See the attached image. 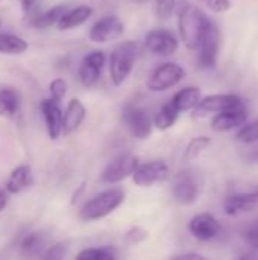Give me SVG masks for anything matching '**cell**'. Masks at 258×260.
<instances>
[{"label":"cell","instance_id":"cell-25","mask_svg":"<svg viewBox=\"0 0 258 260\" xmlns=\"http://www.w3.org/2000/svg\"><path fill=\"white\" fill-rule=\"evenodd\" d=\"M29 49V43L14 34H0V53L3 55H21Z\"/></svg>","mask_w":258,"mask_h":260},{"label":"cell","instance_id":"cell-10","mask_svg":"<svg viewBox=\"0 0 258 260\" xmlns=\"http://www.w3.org/2000/svg\"><path fill=\"white\" fill-rule=\"evenodd\" d=\"M169 178V166L163 160H149L146 163L138 165L135 169L132 180L138 187L148 189L157 183H161Z\"/></svg>","mask_w":258,"mask_h":260},{"label":"cell","instance_id":"cell-27","mask_svg":"<svg viewBox=\"0 0 258 260\" xmlns=\"http://www.w3.org/2000/svg\"><path fill=\"white\" fill-rule=\"evenodd\" d=\"M117 251L114 247L105 245V247H93L85 248L76 254L78 260H114L117 259Z\"/></svg>","mask_w":258,"mask_h":260},{"label":"cell","instance_id":"cell-17","mask_svg":"<svg viewBox=\"0 0 258 260\" xmlns=\"http://www.w3.org/2000/svg\"><path fill=\"white\" fill-rule=\"evenodd\" d=\"M224 212L228 216H236L245 212H251L258 207V192H246V193H233L224 200Z\"/></svg>","mask_w":258,"mask_h":260},{"label":"cell","instance_id":"cell-22","mask_svg":"<svg viewBox=\"0 0 258 260\" xmlns=\"http://www.w3.org/2000/svg\"><path fill=\"white\" fill-rule=\"evenodd\" d=\"M68 9V5H55L52 6L50 9L35 15L32 20H30V26L36 27V29H47L53 24H58V21L61 20V17L67 12Z\"/></svg>","mask_w":258,"mask_h":260},{"label":"cell","instance_id":"cell-23","mask_svg":"<svg viewBox=\"0 0 258 260\" xmlns=\"http://www.w3.org/2000/svg\"><path fill=\"white\" fill-rule=\"evenodd\" d=\"M179 114L181 111L173 105L172 101H169L154 114V126L160 131H167L176 123Z\"/></svg>","mask_w":258,"mask_h":260},{"label":"cell","instance_id":"cell-15","mask_svg":"<svg viewBox=\"0 0 258 260\" xmlns=\"http://www.w3.org/2000/svg\"><path fill=\"white\" fill-rule=\"evenodd\" d=\"M40 108L49 137L52 140L59 139L64 131V113L59 107V102L53 98H46L41 101Z\"/></svg>","mask_w":258,"mask_h":260},{"label":"cell","instance_id":"cell-4","mask_svg":"<svg viewBox=\"0 0 258 260\" xmlns=\"http://www.w3.org/2000/svg\"><path fill=\"white\" fill-rule=\"evenodd\" d=\"M184 76H186V70L182 66L176 62H163L152 70L146 85L149 91L161 93L178 85L184 79Z\"/></svg>","mask_w":258,"mask_h":260},{"label":"cell","instance_id":"cell-40","mask_svg":"<svg viewBox=\"0 0 258 260\" xmlns=\"http://www.w3.org/2000/svg\"><path fill=\"white\" fill-rule=\"evenodd\" d=\"M248 160L252 161V163H258V149L257 151H254V152L248 157Z\"/></svg>","mask_w":258,"mask_h":260},{"label":"cell","instance_id":"cell-9","mask_svg":"<svg viewBox=\"0 0 258 260\" xmlns=\"http://www.w3.org/2000/svg\"><path fill=\"white\" fill-rule=\"evenodd\" d=\"M173 198L181 206H190L193 204L201 193V181L199 177L195 172L184 171L179 175H176L173 181Z\"/></svg>","mask_w":258,"mask_h":260},{"label":"cell","instance_id":"cell-20","mask_svg":"<svg viewBox=\"0 0 258 260\" xmlns=\"http://www.w3.org/2000/svg\"><path fill=\"white\" fill-rule=\"evenodd\" d=\"M91 14H93V8H90L87 5H81V6H76L71 9L68 8L56 26L59 30H70V29L79 27L91 17Z\"/></svg>","mask_w":258,"mask_h":260},{"label":"cell","instance_id":"cell-24","mask_svg":"<svg viewBox=\"0 0 258 260\" xmlns=\"http://www.w3.org/2000/svg\"><path fill=\"white\" fill-rule=\"evenodd\" d=\"M20 110V94L14 88H0V117L12 119Z\"/></svg>","mask_w":258,"mask_h":260},{"label":"cell","instance_id":"cell-1","mask_svg":"<svg viewBox=\"0 0 258 260\" xmlns=\"http://www.w3.org/2000/svg\"><path fill=\"white\" fill-rule=\"evenodd\" d=\"M207 20L208 18L204 14V11L196 5H193L192 2L182 0L178 5L179 37L189 50H198Z\"/></svg>","mask_w":258,"mask_h":260},{"label":"cell","instance_id":"cell-18","mask_svg":"<svg viewBox=\"0 0 258 260\" xmlns=\"http://www.w3.org/2000/svg\"><path fill=\"white\" fill-rule=\"evenodd\" d=\"M33 184V174L29 165H20L14 168L5 183V189L11 195H18Z\"/></svg>","mask_w":258,"mask_h":260},{"label":"cell","instance_id":"cell-30","mask_svg":"<svg viewBox=\"0 0 258 260\" xmlns=\"http://www.w3.org/2000/svg\"><path fill=\"white\" fill-rule=\"evenodd\" d=\"M148 238H149L148 230H144L143 227L134 225L129 230H126V233L123 235V242L128 247H134V245H138V244L144 242Z\"/></svg>","mask_w":258,"mask_h":260},{"label":"cell","instance_id":"cell-28","mask_svg":"<svg viewBox=\"0 0 258 260\" xmlns=\"http://www.w3.org/2000/svg\"><path fill=\"white\" fill-rule=\"evenodd\" d=\"M210 145H211V139L208 136H196V137H193L187 143V146L184 149V160L186 161L196 160L207 148H210Z\"/></svg>","mask_w":258,"mask_h":260},{"label":"cell","instance_id":"cell-39","mask_svg":"<svg viewBox=\"0 0 258 260\" xmlns=\"http://www.w3.org/2000/svg\"><path fill=\"white\" fill-rule=\"evenodd\" d=\"M6 204H8V197L3 190H0V212L6 207Z\"/></svg>","mask_w":258,"mask_h":260},{"label":"cell","instance_id":"cell-37","mask_svg":"<svg viewBox=\"0 0 258 260\" xmlns=\"http://www.w3.org/2000/svg\"><path fill=\"white\" fill-rule=\"evenodd\" d=\"M240 259H251V260H258V248H249L248 253H243L240 256Z\"/></svg>","mask_w":258,"mask_h":260},{"label":"cell","instance_id":"cell-12","mask_svg":"<svg viewBox=\"0 0 258 260\" xmlns=\"http://www.w3.org/2000/svg\"><path fill=\"white\" fill-rule=\"evenodd\" d=\"M144 44L146 49L157 56H170L179 47V41L176 35L167 29L149 30L144 37Z\"/></svg>","mask_w":258,"mask_h":260},{"label":"cell","instance_id":"cell-41","mask_svg":"<svg viewBox=\"0 0 258 260\" xmlns=\"http://www.w3.org/2000/svg\"><path fill=\"white\" fill-rule=\"evenodd\" d=\"M255 190H257V192H258V189H255Z\"/></svg>","mask_w":258,"mask_h":260},{"label":"cell","instance_id":"cell-13","mask_svg":"<svg viewBox=\"0 0 258 260\" xmlns=\"http://www.w3.org/2000/svg\"><path fill=\"white\" fill-rule=\"evenodd\" d=\"M123 32L125 24L117 15H105L91 26L88 37L93 43H108L120 38Z\"/></svg>","mask_w":258,"mask_h":260},{"label":"cell","instance_id":"cell-21","mask_svg":"<svg viewBox=\"0 0 258 260\" xmlns=\"http://www.w3.org/2000/svg\"><path fill=\"white\" fill-rule=\"evenodd\" d=\"M201 99H202V93L198 87H184L170 101L182 113V111L195 110L196 105L201 102Z\"/></svg>","mask_w":258,"mask_h":260},{"label":"cell","instance_id":"cell-11","mask_svg":"<svg viewBox=\"0 0 258 260\" xmlns=\"http://www.w3.org/2000/svg\"><path fill=\"white\" fill-rule=\"evenodd\" d=\"M105 62H106V56L102 50H93L82 58L78 70V76L85 88H91L99 82Z\"/></svg>","mask_w":258,"mask_h":260},{"label":"cell","instance_id":"cell-32","mask_svg":"<svg viewBox=\"0 0 258 260\" xmlns=\"http://www.w3.org/2000/svg\"><path fill=\"white\" fill-rule=\"evenodd\" d=\"M242 238L249 248H258V218L243 230Z\"/></svg>","mask_w":258,"mask_h":260},{"label":"cell","instance_id":"cell-6","mask_svg":"<svg viewBox=\"0 0 258 260\" xmlns=\"http://www.w3.org/2000/svg\"><path fill=\"white\" fill-rule=\"evenodd\" d=\"M140 160L132 154H120L114 157L102 171L100 181L103 184H119L126 178L132 177L138 168Z\"/></svg>","mask_w":258,"mask_h":260},{"label":"cell","instance_id":"cell-34","mask_svg":"<svg viewBox=\"0 0 258 260\" xmlns=\"http://www.w3.org/2000/svg\"><path fill=\"white\" fill-rule=\"evenodd\" d=\"M201 5H204L205 8H208L210 11L216 12V14H224V12H228L233 5L230 0H198Z\"/></svg>","mask_w":258,"mask_h":260},{"label":"cell","instance_id":"cell-3","mask_svg":"<svg viewBox=\"0 0 258 260\" xmlns=\"http://www.w3.org/2000/svg\"><path fill=\"white\" fill-rule=\"evenodd\" d=\"M138 55V44L135 41H122L119 43L109 56V76L111 82L119 87L131 75Z\"/></svg>","mask_w":258,"mask_h":260},{"label":"cell","instance_id":"cell-14","mask_svg":"<svg viewBox=\"0 0 258 260\" xmlns=\"http://www.w3.org/2000/svg\"><path fill=\"white\" fill-rule=\"evenodd\" d=\"M189 232L196 241L210 242L219 236L220 222L211 213H199L189 221Z\"/></svg>","mask_w":258,"mask_h":260},{"label":"cell","instance_id":"cell-29","mask_svg":"<svg viewBox=\"0 0 258 260\" xmlns=\"http://www.w3.org/2000/svg\"><path fill=\"white\" fill-rule=\"evenodd\" d=\"M236 140L243 145H252L258 142V119L249 123H245L236 133Z\"/></svg>","mask_w":258,"mask_h":260},{"label":"cell","instance_id":"cell-33","mask_svg":"<svg viewBox=\"0 0 258 260\" xmlns=\"http://www.w3.org/2000/svg\"><path fill=\"white\" fill-rule=\"evenodd\" d=\"M176 8V0H157L155 14L161 20H167Z\"/></svg>","mask_w":258,"mask_h":260},{"label":"cell","instance_id":"cell-38","mask_svg":"<svg viewBox=\"0 0 258 260\" xmlns=\"http://www.w3.org/2000/svg\"><path fill=\"white\" fill-rule=\"evenodd\" d=\"M175 259H204V256L199 253H182L179 256H175Z\"/></svg>","mask_w":258,"mask_h":260},{"label":"cell","instance_id":"cell-2","mask_svg":"<svg viewBox=\"0 0 258 260\" xmlns=\"http://www.w3.org/2000/svg\"><path fill=\"white\" fill-rule=\"evenodd\" d=\"M125 201V192L120 187H111L103 190L102 193L93 197L87 201L81 210L79 218L84 222H93L109 216L114 210H117Z\"/></svg>","mask_w":258,"mask_h":260},{"label":"cell","instance_id":"cell-31","mask_svg":"<svg viewBox=\"0 0 258 260\" xmlns=\"http://www.w3.org/2000/svg\"><path fill=\"white\" fill-rule=\"evenodd\" d=\"M67 90H68V85L67 82L62 79V78H55L50 85H49V91H50V98L56 99L58 102H61L65 94H67Z\"/></svg>","mask_w":258,"mask_h":260},{"label":"cell","instance_id":"cell-19","mask_svg":"<svg viewBox=\"0 0 258 260\" xmlns=\"http://www.w3.org/2000/svg\"><path fill=\"white\" fill-rule=\"evenodd\" d=\"M85 116H87L85 105L79 99L73 98L64 111V133L73 134L75 131H78L79 126L84 123Z\"/></svg>","mask_w":258,"mask_h":260},{"label":"cell","instance_id":"cell-16","mask_svg":"<svg viewBox=\"0 0 258 260\" xmlns=\"http://www.w3.org/2000/svg\"><path fill=\"white\" fill-rule=\"evenodd\" d=\"M246 120H248V111L245 110V107L227 110V111L217 113L211 119V129L217 133H228V131L243 126Z\"/></svg>","mask_w":258,"mask_h":260},{"label":"cell","instance_id":"cell-26","mask_svg":"<svg viewBox=\"0 0 258 260\" xmlns=\"http://www.w3.org/2000/svg\"><path fill=\"white\" fill-rule=\"evenodd\" d=\"M46 247H47V239L40 232H33L24 236L20 244V250L27 256H43Z\"/></svg>","mask_w":258,"mask_h":260},{"label":"cell","instance_id":"cell-5","mask_svg":"<svg viewBox=\"0 0 258 260\" xmlns=\"http://www.w3.org/2000/svg\"><path fill=\"white\" fill-rule=\"evenodd\" d=\"M220 29L213 20H207V24L202 32L201 44L198 47L199 52V64L204 69H213L217 64L219 53H220Z\"/></svg>","mask_w":258,"mask_h":260},{"label":"cell","instance_id":"cell-36","mask_svg":"<svg viewBox=\"0 0 258 260\" xmlns=\"http://www.w3.org/2000/svg\"><path fill=\"white\" fill-rule=\"evenodd\" d=\"M36 2H38V0H20V3H21V9H23L26 14H29V12H32V11H33V8H35Z\"/></svg>","mask_w":258,"mask_h":260},{"label":"cell","instance_id":"cell-35","mask_svg":"<svg viewBox=\"0 0 258 260\" xmlns=\"http://www.w3.org/2000/svg\"><path fill=\"white\" fill-rule=\"evenodd\" d=\"M65 254H67V245L59 242L56 245L49 247L47 251L43 254V257L44 259H62V257H65Z\"/></svg>","mask_w":258,"mask_h":260},{"label":"cell","instance_id":"cell-7","mask_svg":"<svg viewBox=\"0 0 258 260\" xmlns=\"http://www.w3.org/2000/svg\"><path fill=\"white\" fill-rule=\"evenodd\" d=\"M240 107H245V101L239 94H231V93L211 94V96L201 99V102L193 110V117L202 119L208 114H217V113L233 110V108H240Z\"/></svg>","mask_w":258,"mask_h":260},{"label":"cell","instance_id":"cell-8","mask_svg":"<svg viewBox=\"0 0 258 260\" xmlns=\"http://www.w3.org/2000/svg\"><path fill=\"white\" fill-rule=\"evenodd\" d=\"M123 122L128 131L138 140H146L154 128V117L149 111L135 105H128L123 110Z\"/></svg>","mask_w":258,"mask_h":260}]
</instances>
